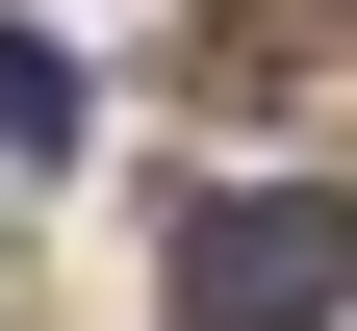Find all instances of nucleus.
Listing matches in <instances>:
<instances>
[{"instance_id": "nucleus-1", "label": "nucleus", "mask_w": 357, "mask_h": 331, "mask_svg": "<svg viewBox=\"0 0 357 331\" xmlns=\"http://www.w3.org/2000/svg\"><path fill=\"white\" fill-rule=\"evenodd\" d=\"M306 306H357V178H230V204H178L153 331H306Z\"/></svg>"}, {"instance_id": "nucleus-2", "label": "nucleus", "mask_w": 357, "mask_h": 331, "mask_svg": "<svg viewBox=\"0 0 357 331\" xmlns=\"http://www.w3.org/2000/svg\"><path fill=\"white\" fill-rule=\"evenodd\" d=\"M332 26H357V0H178V102H281V77H332Z\"/></svg>"}, {"instance_id": "nucleus-3", "label": "nucleus", "mask_w": 357, "mask_h": 331, "mask_svg": "<svg viewBox=\"0 0 357 331\" xmlns=\"http://www.w3.org/2000/svg\"><path fill=\"white\" fill-rule=\"evenodd\" d=\"M0 153H77V52L52 26H0Z\"/></svg>"}]
</instances>
